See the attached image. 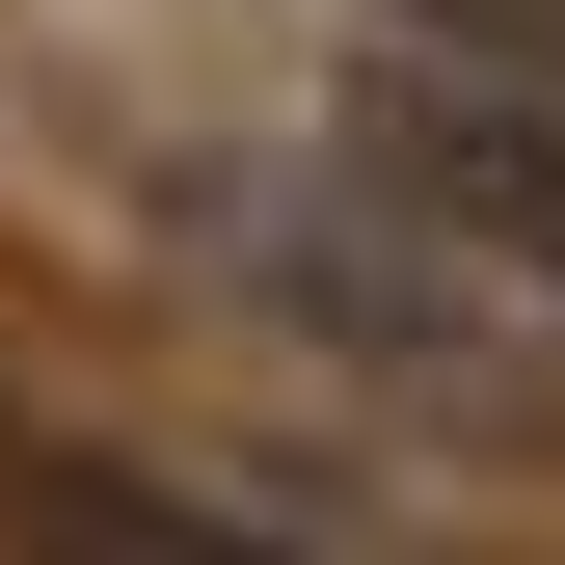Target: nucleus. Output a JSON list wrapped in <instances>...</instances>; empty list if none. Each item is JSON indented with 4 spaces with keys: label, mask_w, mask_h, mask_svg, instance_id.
Listing matches in <instances>:
<instances>
[{
    "label": "nucleus",
    "mask_w": 565,
    "mask_h": 565,
    "mask_svg": "<svg viewBox=\"0 0 565 565\" xmlns=\"http://www.w3.org/2000/svg\"><path fill=\"white\" fill-rule=\"evenodd\" d=\"M0 539H28V565H297V539H243L216 484H135L82 431H0Z\"/></svg>",
    "instance_id": "nucleus-2"
},
{
    "label": "nucleus",
    "mask_w": 565,
    "mask_h": 565,
    "mask_svg": "<svg viewBox=\"0 0 565 565\" xmlns=\"http://www.w3.org/2000/svg\"><path fill=\"white\" fill-rule=\"evenodd\" d=\"M350 28H404V54H458V82L565 108V0H350Z\"/></svg>",
    "instance_id": "nucleus-3"
},
{
    "label": "nucleus",
    "mask_w": 565,
    "mask_h": 565,
    "mask_svg": "<svg viewBox=\"0 0 565 565\" xmlns=\"http://www.w3.org/2000/svg\"><path fill=\"white\" fill-rule=\"evenodd\" d=\"M350 189H404V216H458L484 269H539V297H565V108H512V82H404V108H350Z\"/></svg>",
    "instance_id": "nucleus-1"
}]
</instances>
